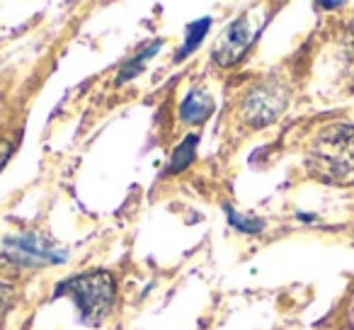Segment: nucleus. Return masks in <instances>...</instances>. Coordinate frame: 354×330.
Masks as SVG:
<instances>
[{"label": "nucleus", "mask_w": 354, "mask_h": 330, "mask_svg": "<svg viewBox=\"0 0 354 330\" xmlns=\"http://www.w3.org/2000/svg\"><path fill=\"white\" fill-rule=\"evenodd\" d=\"M306 173L335 187L354 185V127L328 124L306 148Z\"/></svg>", "instance_id": "nucleus-1"}, {"label": "nucleus", "mask_w": 354, "mask_h": 330, "mask_svg": "<svg viewBox=\"0 0 354 330\" xmlns=\"http://www.w3.org/2000/svg\"><path fill=\"white\" fill-rule=\"evenodd\" d=\"M56 296H71L80 311V318L85 325H100L114 309V277L104 270L83 272L78 277H71L68 282L56 289Z\"/></svg>", "instance_id": "nucleus-2"}, {"label": "nucleus", "mask_w": 354, "mask_h": 330, "mask_svg": "<svg viewBox=\"0 0 354 330\" xmlns=\"http://www.w3.org/2000/svg\"><path fill=\"white\" fill-rule=\"evenodd\" d=\"M286 104H289V88L279 80H265L245 95L241 104V117L248 127L262 129L277 122Z\"/></svg>", "instance_id": "nucleus-3"}, {"label": "nucleus", "mask_w": 354, "mask_h": 330, "mask_svg": "<svg viewBox=\"0 0 354 330\" xmlns=\"http://www.w3.org/2000/svg\"><path fill=\"white\" fill-rule=\"evenodd\" d=\"M255 37H257V27L250 22V17L243 15V17H238V20H233L231 25L218 35L216 44H214V49H212L214 61H216L218 66H223V68L236 66L238 61L248 54V49L252 46Z\"/></svg>", "instance_id": "nucleus-4"}, {"label": "nucleus", "mask_w": 354, "mask_h": 330, "mask_svg": "<svg viewBox=\"0 0 354 330\" xmlns=\"http://www.w3.org/2000/svg\"><path fill=\"white\" fill-rule=\"evenodd\" d=\"M6 255L17 267H44L51 262H59L66 257V253H56L54 243L41 241L39 236H15L6 241Z\"/></svg>", "instance_id": "nucleus-5"}, {"label": "nucleus", "mask_w": 354, "mask_h": 330, "mask_svg": "<svg viewBox=\"0 0 354 330\" xmlns=\"http://www.w3.org/2000/svg\"><path fill=\"white\" fill-rule=\"evenodd\" d=\"M214 112V98L209 95V90L204 88H194L187 98L180 104V119L187 127H199L204 124Z\"/></svg>", "instance_id": "nucleus-6"}, {"label": "nucleus", "mask_w": 354, "mask_h": 330, "mask_svg": "<svg viewBox=\"0 0 354 330\" xmlns=\"http://www.w3.org/2000/svg\"><path fill=\"white\" fill-rule=\"evenodd\" d=\"M197 143H199L197 136L185 138V141L172 151L170 163H167V173H183L185 168H189V163L197 156Z\"/></svg>", "instance_id": "nucleus-7"}, {"label": "nucleus", "mask_w": 354, "mask_h": 330, "mask_svg": "<svg viewBox=\"0 0 354 330\" xmlns=\"http://www.w3.org/2000/svg\"><path fill=\"white\" fill-rule=\"evenodd\" d=\"M160 46H162V42H160V39H156L153 44H148L146 49L138 51V54L133 56V59H129L127 64L122 66V73H119V80H117V83H127L129 78H133V75L141 73L143 66H146V61L151 59V56H156Z\"/></svg>", "instance_id": "nucleus-8"}, {"label": "nucleus", "mask_w": 354, "mask_h": 330, "mask_svg": "<svg viewBox=\"0 0 354 330\" xmlns=\"http://www.w3.org/2000/svg\"><path fill=\"white\" fill-rule=\"evenodd\" d=\"M209 27H212V20L209 17H202L199 22H194V25L187 27V35H185V44L180 46V54H177V61H183L185 56H189L194 49L199 46V42L207 37Z\"/></svg>", "instance_id": "nucleus-9"}, {"label": "nucleus", "mask_w": 354, "mask_h": 330, "mask_svg": "<svg viewBox=\"0 0 354 330\" xmlns=\"http://www.w3.org/2000/svg\"><path fill=\"white\" fill-rule=\"evenodd\" d=\"M226 214H228V221H231V226H236L238 231H245V233H257L265 228V221L262 219H248V217H241V214L236 212V209L226 207Z\"/></svg>", "instance_id": "nucleus-10"}, {"label": "nucleus", "mask_w": 354, "mask_h": 330, "mask_svg": "<svg viewBox=\"0 0 354 330\" xmlns=\"http://www.w3.org/2000/svg\"><path fill=\"white\" fill-rule=\"evenodd\" d=\"M12 301H15V289L10 284H0V328L6 323V315L10 313Z\"/></svg>", "instance_id": "nucleus-11"}, {"label": "nucleus", "mask_w": 354, "mask_h": 330, "mask_svg": "<svg viewBox=\"0 0 354 330\" xmlns=\"http://www.w3.org/2000/svg\"><path fill=\"white\" fill-rule=\"evenodd\" d=\"M344 51H347V59H349V71L354 73V22L349 25V30H347V39H344Z\"/></svg>", "instance_id": "nucleus-12"}, {"label": "nucleus", "mask_w": 354, "mask_h": 330, "mask_svg": "<svg viewBox=\"0 0 354 330\" xmlns=\"http://www.w3.org/2000/svg\"><path fill=\"white\" fill-rule=\"evenodd\" d=\"M10 156H12V143L0 138V170H3V165H6Z\"/></svg>", "instance_id": "nucleus-13"}, {"label": "nucleus", "mask_w": 354, "mask_h": 330, "mask_svg": "<svg viewBox=\"0 0 354 330\" xmlns=\"http://www.w3.org/2000/svg\"><path fill=\"white\" fill-rule=\"evenodd\" d=\"M320 8H339V3H320Z\"/></svg>", "instance_id": "nucleus-14"}]
</instances>
